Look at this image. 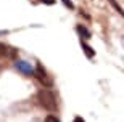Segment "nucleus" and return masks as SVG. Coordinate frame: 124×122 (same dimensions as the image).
Here are the masks:
<instances>
[{
    "label": "nucleus",
    "instance_id": "obj_1",
    "mask_svg": "<svg viewBox=\"0 0 124 122\" xmlns=\"http://www.w3.org/2000/svg\"><path fill=\"white\" fill-rule=\"evenodd\" d=\"M42 96V104L48 109H55L56 108V103H55V96L52 95L50 92H42L40 93Z\"/></svg>",
    "mask_w": 124,
    "mask_h": 122
},
{
    "label": "nucleus",
    "instance_id": "obj_2",
    "mask_svg": "<svg viewBox=\"0 0 124 122\" xmlns=\"http://www.w3.org/2000/svg\"><path fill=\"white\" fill-rule=\"evenodd\" d=\"M16 69H18V71H21L23 74H28V76L34 74L32 66L29 63H26V61H16Z\"/></svg>",
    "mask_w": 124,
    "mask_h": 122
},
{
    "label": "nucleus",
    "instance_id": "obj_3",
    "mask_svg": "<svg viewBox=\"0 0 124 122\" xmlns=\"http://www.w3.org/2000/svg\"><path fill=\"white\" fill-rule=\"evenodd\" d=\"M34 74H36L37 79H39L40 82H44L45 85H50V84H52V80L48 79V77H47V72L44 71V69H42V66H39V68L36 69V72H34Z\"/></svg>",
    "mask_w": 124,
    "mask_h": 122
},
{
    "label": "nucleus",
    "instance_id": "obj_4",
    "mask_svg": "<svg viewBox=\"0 0 124 122\" xmlns=\"http://www.w3.org/2000/svg\"><path fill=\"white\" fill-rule=\"evenodd\" d=\"M82 48H84V51H85V55H87V58H93V56H95V51L92 50V47L87 45L85 42H82Z\"/></svg>",
    "mask_w": 124,
    "mask_h": 122
},
{
    "label": "nucleus",
    "instance_id": "obj_5",
    "mask_svg": "<svg viewBox=\"0 0 124 122\" xmlns=\"http://www.w3.org/2000/svg\"><path fill=\"white\" fill-rule=\"evenodd\" d=\"M78 32L81 34V37H84V39H90V32H89L87 27H84V26H78Z\"/></svg>",
    "mask_w": 124,
    "mask_h": 122
},
{
    "label": "nucleus",
    "instance_id": "obj_6",
    "mask_svg": "<svg viewBox=\"0 0 124 122\" xmlns=\"http://www.w3.org/2000/svg\"><path fill=\"white\" fill-rule=\"evenodd\" d=\"M108 2H110V3L113 5V8H115L116 11H118V13L121 14V16H124V10L121 8V7H119V5H118V3H116V0H108Z\"/></svg>",
    "mask_w": 124,
    "mask_h": 122
},
{
    "label": "nucleus",
    "instance_id": "obj_7",
    "mask_svg": "<svg viewBox=\"0 0 124 122\" xmlns=\"http://www.w3.org/2000/svg\"><path fill=\"white\" fill-rule=\"evenodd\" d=\"M64 3V7H68V8H71V10H74V3L71 2V0H61Z\"/></svg>",
    "mask_w": 124,
    "mask_h": 122
},
{
    "label": "nucleus",
    "instance_id": "obj_8",
    "mask_svg": "<svg viewBox=\"0 0 124 122\" xmlns=\"http://www.w3.org/2000/svg\"><path fill=\"white\" fill-rule=\"evenodd\" d=\"M45 122H60V121L56 119V116H47Z\"/></svg>",
    "mask_w": 124,
    "mask_h": 122
},
{
    "label": "nucleus",
    "instance_id": "obj_9",
    "mask_svg": "<svg viewBox=\"0 0 124 122\" xmlns=\"http://www.w3.org/2000/svg\"><path fill=\"white\" fill-rule=\"evenodd\" d=\"M40 2H44V3H47V5H53L55 3V0H40Z\"/></svg>",
    "mask_w": 124,
    "mask_h": 122
},
{
    "label": "nucleus",
    "instance_id": "obj_10",
    "mask_svg": "<svg viewBox=\"0 0 124 122\" xmlns=\"http://www.w3.org/2000/svg\"><path fill=\"white\" fill-rule=\"evenodd\" d=\"M74 122H84V119L82 117H76V119H74Z\"/></svg>",
    "mask_w": 124,
    "mask_h": 122
}]
</instances>
